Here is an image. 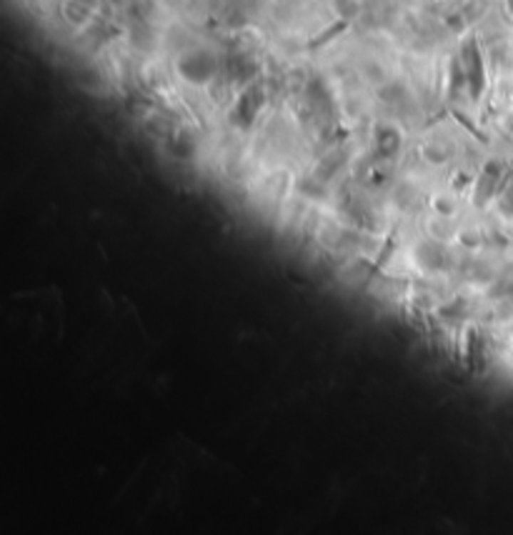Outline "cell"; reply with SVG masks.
<instances>
[{
  "mask_svg": "<svg viewBox=\"0 0 513 535\" xmlns=\"http://www.w3.org/2000/svg\"><path fill=\"white\" fill-rule=\"evenodd\" d=\"M180 71L193 83L208 80V78L213 76V71H216V61H213L208 53H190V56L180 63Z\"/></svg>",
  "mask_w": 513,
  "mask_h": 535,
  "instance_id": "1",
  "label": "cell"
},
{
  "mask_svg": "<svg viewBox=\"0 0 513 535\" xmlns=\"http://www.w3.org/2000/svg\"><path fill=\"white\" fill-rule=\"evenodd\" d=\"M413 255H416V263L423 265L426 271H443L448 265V260H451L448 258V250L441 243H418Z\"/></svg>",
  "mask_w": 513,
  "mask_h": 535,
  "instance_id": "2",
  "label": "cell"
},
{
  "mask_svg": "<svg viewBox=\"0 0 513 535\" xmlns=\"http://www.w3.org/2000/svg\"><path fill=\"white\" fill-rule=\"evenodd\" d=\"M496 183H498V175L493 173L491 168L483 170V175H478V180H476V203H486L488 195L496 190Z\"/></svg>",
  "mask_w": 513,
  "mask_h": 535,
  "instance_id": "3",
  "label": "cell"
},
{
  "mask_svg": "<svg viewBox=\"0 0 513 535\" xmlns=\"http://www.w3.org/2000/svg\"><path fill=\"white\" fill-rule=\"evenodd\" d=\"M395 200H398L403 210H410L413 205L421 203V195H418V190L413 185H400L398 193H395Z\"/></svg>",
  "mask_w": 513,
  "mask_h": 535,
  "instance_id": "4",
  "label": "cell"
},
{
  "mask_svg": "<svg viewBox=\"0 0 513 535\" xmlns=\"http://www.w3.org/2000/svg\"><path fill=\"white\" fill-rule=\"evenodd\" d=\"M428 233H431L436 240H448V238H453V235H456V230L451 228L448 218H443V215H441V220L436 218V220H431V223H428Z\"/></svg>",
  "mask_w": 513,
  "mask_h": 535,
  "instance_id": "5",
  "label": "cell"
},
{
  "mask_svg": "<svg viewBox=\"0 0 513 535\" xmlns=\"http://www.w3.org/2000/svg\"><path fill=\"white\" fill-rule=\"evenodd\" d=\"M456 238H458V243H461L463 248H468V250L478 248V245L483 243L481 230L471 228V225H466V228H461V230H458V233H456Z\"/></svg>",
  "mask_w": 513,
  "mask_h": 535,
  "instance_id": "6",
  "label": "cell"
},
{
  "mask_svg": "<svg viewBox=\"0 0 513 535\" xmlns=\"http://www.w3.org/2000/svg\"><path fill=\"white\" fill-rule=\"evenodd\" d=\"M378 143H380V153L383 155H393L395 148H398V135H395V130H380L378 133Z\"/></svg>",
  "mask_w": 513,
  "mask_h": 535,
  "instance_id": "7",
  "label": "cell"
},
{
  "mask_svg": "<svg viewBox=\"0 0 513 535\" xmlns=\"http://www.w3.org/2000/svg\"><path fill=\"white\" fill-rule=\"evenodd\" d=\"M433 208H436V213L443 215V218H451V215L456 213V200H453L451 195H436V198H433Z\"/></svg>",
  "mask_w": 513,
  "mask_h": 535,
  "instance_id": "8",
  "label": "cell"
},
{
  "mask_svg": "<svg viewBox=\"0 0 513 535\" xmlns=\"http://www.w3.org/2000/svg\"><path fill=\"white\" fill-rule=\"evenodd\" d=\"M421 155H423V160H426L428 165H441L443 160H446V153H443V150H438L436 145H426Z\"/></svg>",
  "mask_w": 513,
  "mask_h": 535,
  "instance_id": "9",
  "label": "cell"
},
{
  "mask_svg": "<svg viewBox=\"0 0 513 535\" xmlns=\"http://www.w3.org/2000/svg\"><path fill=\"white\" fill-rule=\"evenodd\" d=\"M501 208H503V213H513V185L508 190H503V195H501Z\"/></svg>",
  "mask_w": 513,
  "mask_h": 535,
  "instance_id": "10",
  "label": "cell"
}]
</instances>
